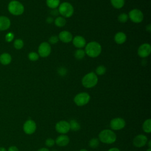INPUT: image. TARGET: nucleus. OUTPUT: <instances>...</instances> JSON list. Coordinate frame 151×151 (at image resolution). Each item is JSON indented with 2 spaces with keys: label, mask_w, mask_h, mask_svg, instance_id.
<instances>
[{
  "label": "nucleus",
  "mask_w": 151,
  "mask_h": 151,
  "mask_svg": "<svg viewBox=\"0 0 151 151\" xmlns=\"http://www.w3.org/2000/svg\"><path fill=\"white\" fill-rule=\"evenodd\" d=\"M0 151H7L6 149L4 147H0Z\"/></svg>",
  "instance_id": "a19ab883"
},
{
  "label": "nucleus",
  "mask_w": 151,
  "mask_h": 151,
  "mask_svg": "<svg viewBox=\"0 0 151 151\" xmlns=\"http://www.w3.org/2000/svg\"><path fill=\"white\" fill-rule=\"evenodd\" d=\"M146 30L148 31L149 32H150L151 28H150V24H149L147 27H146Z\"/></svg>",
  "instance_id": "ea45409f"
},
{
  "label": "nucleus",
  "mask_w": 151,
  "mask_h": 151,
  "mask_svg": "<svg viewBox=\"0 0 151 151\" xmlns=\"http://www.w3.org/2000/svg\"><path fill=\"white\" fill-rule=\"evenodd\" d=\"M8 10L13 15H21L24 12V6L19 1L12 0L8 5Z\"/></svg>",
  "instance_id": "20e7f679"
},
{
  "label": "nucleus",
  "mask_w": 151,
  "mask_h": 151,
  "mask_svg": "<svg viewBox=\"0 0 151 151\" xmlns=\"http://www.w3.org/2000/svg\"><path fill=\"white\" fill-rule=\"evenodd\" d=\"M45 144L48 147H51L55 144V140L51 138H48L46 139Z\"/></svg>",
  "instance_id": "473e14b6"
},
{
  "label": "nucleus",
  "mask_w": 151,
  "mask_h": 151,
  "mask_svg": "<svg viewBox=\"0 0 151 151\" xmlns=\"http://www.w3.org/2000/svg\"><path fill=\"white\" fill-rule=\"evenodd\" d=\"M110 126L111 129L114 130H119L124 127L126 126V122L121 117H116L110 121Z\"/></svg>",
  "instance_id": "9d476101"
},
{
  "label": "nucleus",
  "mask_w": 151,
  "mask_h": 151,
  "mask_svg": "<svg viewBox=\"0 0 151 151\" xmlns=\"http://www.w3.org/2000/svg\"><path fill=\"white\" fill-rule=\"evenodd\" d=\"M58 37L59 40L64 43H68L72 41L73 38L72 34L68 31H63L60 32Z\"/></svg>",
  "instance_id": "4468645a"
},
{
  "label": "nucleus",
  "mask_w": 151,
  "mask_h": 151,
  "mask_svg": "<svg viewBox=\"0 0 151 151\" xmlns=\"http://www.w3.org/2000/svg\"><path fill=\"white\" fill-rule=\"evenodd\" d=\"M130 19L134 23H140L143 19V12L138 9H133L129 12L128 15Z\"/></svg>",
  "instance_id": "0eeeda50"
},
{
  "label": "nucleus",
  "mask_w": 151,
  "mask_h": 151,
  "mask_svg": "<svg viewBox=\"0 0 151 151\" xmlns=\"http://www.w3.org/2000/svg\"><path fill=\"white\" fill-rule=\"evenodd\" d=\"M143 130L145 132L147 133H150L151 132V119H146L143 123L142 125Z\"/></svg>",
  "instance_id": "4be33fe9"
},
{
  "label": "nucleus",
  "mask_w": 151,
  "mask_h": 151,
  "mask_svg": "<svg viewBox=\"0 0 151 151\" xmlns=\"http://www.w3.org/2000/svg\"><path fill=\"white\" fill-rule=\"evenodd\" d=\"M108 151H120V150L117 147H112V148H110V149H109Z\"/></svg>",
  "instance_id": "4c0bfd02"
},
{
  "label": "nucleus",
  "mask_w": 151,
  "mask_h": 151,
  "mask_svg": "<svg viewBox=\"0 0 151 151\" xmlns=\"http://www.w3.org/2000/svg\"><path fill=\"white\" fill-rule=\"evenodd\" d=\"M46 4L51 9H55L60 4V0H46Z\"/></svg>",
  "instance_id": "aec40b11"
},
{
  "label": "nucleus",
  "mask_w": 151,
  "mask_h": 151,
  "mask_svg": "<svg viewBox=\"0 0 151 151\" xmlns=\"http://www.w3.org/2000/svg\"><path fill=\"white\" fill-rule=\"evenodd\" d=\"M84 51L88 57L96 58L101 54V46L97 42L91 41L86 45Z\"/></svg>",
  "instance_id": "f257e3e1"
},
{
  "label": "nucleus",
  "mask_w": 151,
  "mask_h": 151,
  "mask_svg": "<svg viewBox=\"0 0 151 151\" xmlns=\"http://www.w3.org/2000/svg\"><path fill=\"white\" fill-rule=\"evenodd\" d=\"M37 151H50L47 148H45V147H42L40 149H38Z\"/></svg>",
  "instance_id": "58836bf2"
},
{
  "label": "nucleus",
  "mask_w": 151,
  "mask_h": 151,
  "mask_svg": "<svg viewBox=\"0 0 151 151\" xmlns=\"http://www.w3.org/2000/svg\"><path fill=\"white\" fill-rule=\"evenodd\" d=\"M39 55L35 52H31L28 54V59L32 61H35L39 59Z\"/></svg>",
  "instance_id": "c85d7f7f"
},
{
  "label": "nucleus",
  "mask_w": 151,
  "mask_h": 151,
  "mask_svg": "<svg viewBox=\"0 0 151 151\" xmlns=\"http://www.w3.org/2000/svg\"><path fill=\"white\" fill-rule=\"evenodd\" d=\"M106 72V68L104 65H99L96 69V74L97 76H102Z\"/></svg>",
  "instance_id": "bb28decb"
},
{
  "label": "nucleus",
  "mask_w": 151,
  "mask_h": 151,
  "mask_svg": "<svg viewBox=\"0 0 151 151\" xmlns=\"http://www.w3.org/2000/svg\"><path fill=\"white\" fill-rule=\"evenodd\" d=\"M148 146L149 148L151 147V140H149L148 142Z\"/></svg>",
  "instance_id": "79ce46f5"
},
{
  "label": "nucleus",
  "mask_w": 151,
  "mask_h": 151,
  "mask_svg": "<svg viewBox=\"0 0 151 151\" xmlns=\"http://www.w3.org/2000/svg\"><path fill=\"white\" fill-rule=\"evenodd\" d=\"M80 151H88V150H86V149H82L80 150Z\"/></svg>",
  "instance_id": "37998d69"
},
{
  "label": "nucleus",
  "mask_w": 151,
  "mask_h": 151,
  "mask_svg": "<svg viewBox=\"0 0 151 151\" xmlns=\"http://www.w3.org/2000/svg\"><path fill=\"white\" fill-rule=\"evenodd\" d=\"M70 129L73 131H77L80 129V125L78 122L74 119L71 120L69 122Z\"/></svg>",
  "instance_id": "b1692460"
},
{
  "label": "nucleus",
  "mask_w": 151,
  "mask_h": 151,
  "mask_svg": "<svg viewBox=\"0 0 151 151\" xmlns=\"http://www.w3.org/2000/svg\"><path fill=\"white\" fill-rule=\"evenodd\" d=\"M90 100V95L86 92L77 94L74 98V102L78 106H83L87 104Z\"/></svg>",
  "instance_id": "423d86ee"
},
{
  "label": "nucleus",
  "mask_w": 151,
  "mask_h": 151,
  "mask_svg": "<svg viewBox=\"0 0 151 151\" xmlns=\"http://www.w3.org/2000/svg\"><path fill=\"white\" fill-rule=\"evenodd\" d=\"M99 140L106 144H111L116 142V135L112 130L104 129L101 131L99 134Z\"/></svg>",
  "instance_id": "f03ea898"
},
{
  "label": "nucleus",
  "mask_w": 151,
  "mask_h": 151,
  "mask_svg": "<svg viewBox=\"0 0 151 151\" xmlns=\"http://www.w3.org/2000/svg\"><path fill=\"white\" fill-rule=\"evenodd\" d=\"M5 41L8 42H11L14 38V34L11 32H9L8 33H7L5 35Z\"/></svg>",
  "instance_id": "2f4dec72"
},
{
  "label": "nucleus",
  "mask_w": 151,
  "mask_h": 151,
  "mask_svg": "<svg viewBox=\"0 0 151 151\" xmlns=\"http://www.w3.org/2000/svg\"><path fill=\"white\" fill-rule=\"evenodd\" d=\"M8 151H19V150L15 146H11L8 148Z\"/></svg>",
  "instance_id": "c9c22d12"
},
{
  "label": "nucleus",
  "mask_w": 151,
  "mask_h": 151,
  "mask_svg": "<svg viewBox=\"0 0 151 151\" xmlns=\"http://www.w3.org/2000/svg\"><path fill=\"white\" fill-rule=\"evenodd\" d=\"M52 151H57V150H52Z\"/></svg>",
  "instance_id": "a18cd8bd"
},
{
  "label": "nucleus",
  "mask_w": 151,
  "mask_h": 151,
  "mask_svg": "<svg viewBox=\"0 0 151 151\" xmlns=\"http://www.w3.org/2000/svg\"><path fill=\"white\" fill-rule=\"evenodd\" d=\"M83 86L87 88L94 87L98 83V77L94 72H90L86 74L82 78Z\"/></svg>",
  "instance_id": "7ed1b4c3"
},
{
  "label": "nucleus",
  "mask_w": 151,
  "mask_h": 151,
  "mask_svg": "<svg viewBox=\"0 0 151 151\" xmlns=\"http://www.w3.org/2000/svg\"><path fill=\"white\" fill-rule=\"evenodd\" d=\"M114 39L117 44H122L126 41L127 37L124 32H118L115 34Z\"/></svg>",
  "instance_id": "6ab92c4d"
},
{
  "label": "nucleus",
  "mask_w": 151,
  "mask_h": 151,
  "mask_svg": "<svg viewBox=\"0 0 151 151\" xmlns=\"http://www.w3.org/2000/svg\"><path fill=\"white\" fill-rule=\"evenodd\" d=\"M73 44L74 46L77 48H82L86 45V41L85 38L80 35H77L74 37L73 40Z\"/></svg>",
  "instance_id": "2eb2a0df"
},
{
  "label": "nucleus",
  "mask_w": 151,
  "mask_h": 151,
  "mask_svg": "<svg viewBox=\"0 0 151 151\" xmlns=\"http://www.w3.org/2000/svg\"><path fill=\"white\" fill-rule=\"evenodd\" d=\"M37 129V125L35 122L31 120H27L23 125V130L24 132L27 134H33Z\"/></svg>",
  "instance_id": "9b49d317"
},
{
  "label": "nucleus",
  "mask_w": 151,
  "mask_h": 151,
  "mask_svg": "<svg viewBox=\"0 0 151 151\" xmlns=\"http://www.w3.org/2000/svg\"><path fill=\"white\" fill-rule=\"evenodd\" d=\"M46 21H47V23L51 24V23H52V22L54 21V19H53V18H52V17H48L47 18Z\"/></svg>",
  "instance_id": "e433bc0d"
},
{
  "label": "nucleus",
  "mask_w": 151,
  "mask_h": 151,
  "mask_svg": "<svg viewBox=\"0 0 151 151\" xmlns=\"http://www.w3.org/2000/svg\"><path fill=\"white\" fill-rule=\"evenodd\" d=\"M51 52V47L50 44L47 42L41 43L38 48V54L41 57H48Z\"/></svg>",
  "instance_id": "6e6552de"
},
{
  "label": "nucleus",
  "mask_w": 151,
  "mask_h": 151,
  "mask_svg": "<svg viewBox=\"0 0 151 151\" xmlns=\"http://www.w3.org/2000/svg\"><path fill=\"white\" fill-rule=\"evenodd\" d=\"M58 74L61 76H65L67 74V70L64 67H61L58 69Z\"/></svg>",
  "instance_id": "72a5a7b5"
},
{
  "label": "nucleus",
  "mask_w": 151,
  "mask_h": 151,
  "mask_svg": "<svg viewBox=\"0 0 151 151\" xmlns=\"http://www.w3.org/2000/svg\"><path fill=\"white\" fill-rule=\"evenodd\" d=\"M59 14L64 18H70L74 13V8L73 5L68 2H64L60 4L58 9Z\"/></svg>",
  "instance_id": "39448f33"
},
{
  "label": "nucleus",
  "mask_w": 151,
  "mask_h": 151,
  "mask_svg": "<svg viewBox=\"0 0 151 151\" xmlns=\"http://www.w3.org/2000/svg\"><path fill=\"white\" fill-rule=\"evenodd\" d=\"M88 145L91 148H96L99 145V140L97 138H93L89 141Z\"/></svg>",
  "instance_id": "cd10ccee"
},
{
  "label": "nucleus",
  "mask_w": 151,
  "mask_h": 151,
  "mask_svg": "<svg viewBox=\"0 0 151 151\" xmlns=\"http://www.w3.org/2000/svg\"><path fill=\"white\" fill-rule=\"evenodd\" d=\"M54 22L55 25L58 27H63L66 24V20L63 17H57Z\"/></svg>",
  "instance_id": "5701e85b"
},
{
  "label": "nucleus",
  "mask_w": 151,
  "mask_h": 151,
  "mask_svg": "<svg viewBox=\"0 0 151 151\" xmlns=\"http://www.w3.org/2000/svg\"><path fill=\"white\" fill-rule=\"evenodd\" d=\"M146 151H151V148H149Z\"/></svg>",
  "instance_id": "c03bdc74"
},
{
  "label": "nucleus",
  "mask_w": 151,
  "mask_h": 151,
  "mask_svg": "<svg viewBox=\"0 0 151 151\" xmlns=\"http://www.w3.org/2000/svg\"><path fill=\"white\" fill-rule=\"evenodd\" d=\"M147 142V138L144 134H139L136 136L133 140V143L135 147H143Z\"/></svg>",
  "instance_id": "ddd939ff"
},
{
  "label": "nucleus",
  "mask_w": 151,
  "mask_h": 151,
  "mask_svg": "<svg viewBox=\"0 0 151 151\" xmlns=\"http://www.w3.org/2000/svg\"><path fill=\"white\" fill-rule=\"evenodd\" d=\"M58 41H59L58 37L55 35L51 36L48 40L50 44H55L57 43Z\"/></svg>",
  "instance_id": "7c9ffc66"
},
{
  "label": "nucleus",
  "mask_w": 151,
  "mask_h": 151,
  "mask_svg": "<svg viewBox=\"0 0 151 151\" xmlns=\"http://www.w3.org/2000/svg\"><path fill=\"white\" fill-rule=\"evenodd\" d=\"M111 5L116 9H121L124 5L125 0H110Z\"/></svg>",
  "instance_id": "412c9836"
},
{
  "label": "nucleus",
  "mask_w": 151,
  "mask_h": 151,
  "mask_svg": "<svg viewBox=\"0 0 151 151\" xmlns=\"http://www.w3.org/2000/svg\"><path fill=\"white\" fill-rule=\"evenodd\" d=\"M151 52V46L149 43H144L140 45L137 50V54L141 58L148 57Z\"/></svg>",
  "instance_id": "f8f14e48"
},
{
  "label": "nucleus",
  "mask_w": 151,
  "mask_h": 151,
  "mask_svg": "<svg viewBox=\"0 0 151 151\" xmlns=\"http://www.w3.org/2000/svg\"><path fill=\"white\" fill-rule=\"evenodd\" d=\"M59 14V12H58V11L57 8L55 9H52V11H51V15H52V16H54V17H56Z\"/></svg>",
  "instance_id": "f704fd0d"
},
{
  "label": "nucleus",
  "mask_w": 151,
  "mask_h": 151,
  "mask_svg": "<svg viewBox=\"0 0 151 151\" xmlns=\"http://www.w3.org/2000/svg\"><path fill=\"white\" fill-rule=\"evenodd\" d=\"M11 26V21L6 16H0V31L7 30Z\"/></svg>",
  "instance_id": "dca6fc26"
},
{
  "label": "nucleus",
  "mask_w": 151,
  "mask_h": 151,
  "mask_svg": "<svg viewBox=\"0 0 151 151\" xmlns=\"http://www.w3.org/2000/svg\"><path fill=\"white\" fill-rule=\"evenodd\" d=\"M12 61L11 55L8 52H4L0 55V63L2 65H6L11 63Z\"/></svg>",
  "instance_id": "a211bd4d"
},
{
  "label": "nucleus",
  "mask_w": 151,
  "mask_h": 151,
  "mask_svg": "<svg viewBox=\"0 0 151 151\" xmlns=\"http://www.w3.org/2000/svg\"><path fill=\"white\" fill-rule=\"evenodd\" d=\"M13 44H14V47L15 49L20 50L24 47V41H22V40H21L20 38H18L14 41Z\"/></svg>",
  "instance_id": "a878e982"
},
{
  "label": "nucleus",
  "mask_w": 151,
  "mask_h": 151,
  "mask_svg": "<svg viewBox=\"0 0 151 151\" xmlns=\"http://www.w3.org/2000/svg\"><path fill=\"white\" fill-rule=\"evenodd\" d=\"M55 130L61 134H65L70 130L69 122L65 120H61L57 122L55 126Z\"/></svg>",
  "instance_id": "1a4fd4ad"
},
{
  "label": "nucleus",
  "mask_w": 151,
  "mask_h": 151,
  "mask_svg": "<svg viewBox=\"0 0 151 151\" xmlns=\"http://www.w3.org/2000/svg\"><path fill=\"white\" fill-rule=\"evenodd\" d=\"M129 19L128 15L126 13H122L118 16V20L121 23H125Z\"/></svg>",
  "instance_id": "c756f323"
},
{
  "label": "nucleus",
  "mask_w": 151,
  "mask_h": 151,
  "mask_svg": "<svg viewBox=\"0 0 151 151\" xmlns=\"http://www.w3.org/2000/svg\"><path fill=\"white\" fill-rule=\"evenodd\" d=\"M85 55L84 50L81 48L77 49L74 52V57L77 60H82L85 57Z\"/></svg>",
  "instance_id": "393cba45"
},
{
  "label": "nucleus",
  "mask_w": 151,
  "mask_h": 151,
  "mask_svg": "<svg viewBox=\"0 0 151 151\" xmlns=\"http://www.w3.org/2000/svg\"><path fill=\"white\" fill-rule=\"evenodd\" d=\"M70 142V139L68 136L65 134L60 135L57 137L55 143L59 146H65Z\"/></svg>",
  "instance_id": "f3484780"
}]
</instances>
